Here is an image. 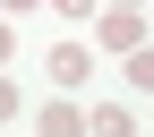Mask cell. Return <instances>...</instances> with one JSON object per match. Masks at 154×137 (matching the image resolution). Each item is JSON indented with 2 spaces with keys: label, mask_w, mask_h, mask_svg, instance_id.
<instances>
[{
  "label": "cell",
  "mask_w": 154,
  "mask_h": 137,
  "mask_svg": "<svg viewBox=\"0 0 154 137\" xmlns=\"http://www.w3.org/2000/svg\"><path fill=\"white\" fill-rule=\"evenodd\" d=\"M103 43H111V51H137V43H146V26H137L128 0H111V9H103Z\"/></svg>",
  "instance_id": "1"
},
{
  "label": "cell",
  "mask_w": 154,
  "mask_h": 137,
  "mask_svg": "<svg viewBox=\"0 0 154 137\" xmlns=\"http://www.w3.org/2000/svg\"><path fill=\"white\" fill-rule=\"evenodd\" d=\"M9 9H43V0H9Z\"/></svg>",
  "instance_id": "7"
},
{
  "label": "cell",
  "mask_w": 154,
  "mask_h": 137,
  "mask_svg": "<svg viewBox=\"0 0 154 137\" xmlns=\"http://www.w3.org/2000/svg\"><path fill=\"white\" fill-rule=\"evenodd\" d=\"M51 9H69V17H86V9H94V0H51Z\"/></svg>",
  "instance_id": "5"
},
{
  "label": "cell",
  "mask_w": 154,
  "mask_h": 137,
  "mask_svg": "<svg viewBox=\"0 0 154 137\" xmlns=\"http://www.w3.org/2000/svg\"><path fill=\"white\" fill-rule=\"evenodd\" d=\"M77 77H86V51L60 43V51H51V86H77Z\"/></svg>",
  "instance_id": "2"
},
{
  "label": "cell",
  "mask_w": 154,
  "mask_h": 137,
  "mask_svg": "<svg viewBox=\"0 0 154 137\" xmlns=\"http://www.w3.org/2000/svg\"><path fill=\"white\" fill-rule=\"evenodd\" d=\"M9 111H17V86H9V77H0V120H9Z\"/></svg>",
  "instance_id": "4"
},
{
  "label": "cell",
  "mask_w": 154,
  "mask_h": 137,
  "mask_svg": "<svg viewBox=\"0 0 154 137\" xmlns=\"http://www.w3.org/2000/svg\"><path fill=\"white\" fill-rule=\"evenodd\" d=\"M0 60H9V26H0Z\"/></svg>",
  "instance_id": "6"
},
{
  "label": "cell",
  "mask_w": 154,
  "mask_h": 137,
  "mask_svg": "<svg viewBox=\"0 0 154 137\" xmlns=\"http://www.w3.org/2000/svg\"><path fill=\"white\" fill-rule=\"evenodd\" d=\"M128 77H137V86H154V43H137V51H128Z\"/></svg>",
  "instance_id": "3"
}]
</instances>
